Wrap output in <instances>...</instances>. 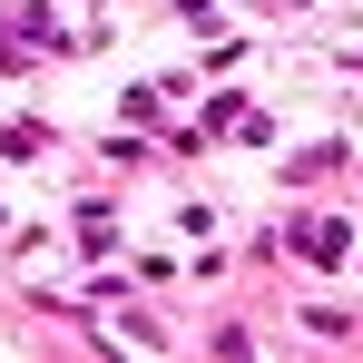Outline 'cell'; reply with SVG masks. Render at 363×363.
Segmentation results:
<instances>
[{
  "mask_svg": "<svg viewBox=\"0 0 363 363\" xmlns=\"http://www.w3.org/2000/svg\"><path fill=\"white\" fill-rule=\"evenodd\" d=\"M0 40H10V50H0V60H40V40H50V50H60L69 30H60V20H50V10H20V20H0Z\"/></svg>",
  "mask_w": 363,
  "mask_h": 363,
  "instance_id": "obj_1",
  "label": "cell"
},
{
  "mask_svg": "<svg viewBox=\"0 0 363 363\" xmlns=\"http://www.w3.org/2000/svg\"><path fill=\"white\" fill-rule=\"evenodd\" d=\"M304 255H314V265H334V255H344V216H314V226H304Z\"/></svg>",
  "mask_w": 363,
  "mask_h": 363,
  "instance_id": "obj_2",
  "label": "cell"
}]
</instances>
